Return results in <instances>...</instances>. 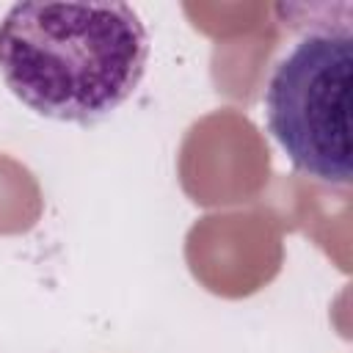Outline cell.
I'll return each mask as SVG.
<instances>
[{
  "mask_svg": "<svg viewBox=\"0 0 353 353\" xmlns=\"http://www.w3.org/2000/svg\"><path fill=\"white\" fill-rule=\"evenodd\" d=\"M149 58L127 3H17L0 19V74L33 113L91 124L124 105Z\"/></svg>",
  "mask_w": 353,
  "mask_h": 353,
  "instance_id": "1",
  "label": "cell"
},
{
  "mask_svg": "<svg viewBox=\"0 0 353 353\" xmlns=\"http://www.w3.org/2000/svg\"><path fill=\"white\" fill-rule=\"evenodd\" d=\"M353 36L347 22L312 30L273 66L265 85L268 130L290 163L325 185H350Z\"/></svg>",
  "mask_w": 353,
  "mask_h": 353,
  "instance_id": "2",
  "label": "cell"
}]
</instances>
